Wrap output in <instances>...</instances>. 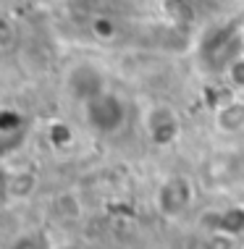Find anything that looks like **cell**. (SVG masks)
<instances>
[{
	"instance_id": "6da1fadb",
	"label": "cell",
	"mask_w": 244,
	"mask_h": 249,
	"mask_svg": "<svg viewBox=\"0 0 244 249\" xmlns=\"http://www.w3.org/2000/svg\"><path fill=\"white\" fill-rule=\"evenodd\" d=\"M84 121L92 131L97 134H116L124 129L126 124V103L121 100L116 92H103V95L92 97L90 103H84Z\"/></svg>"
},
{
	"instance_id": "7a4b0ae2",
	"label": "cell",
	"mask_w": 244,
	"mask_h": 249,
	"mask_svg": "<svg viewBox=\"0 0 244 249\" xmlns=\"http://www.w3.org/2000/svg\"><path fill=\"white\" fill-rule=\"evenodd\" d=\"M142 131H145L147 142L155 147H168L176 142L181 131V118L168 103H152L142 113Z\"/></svg>"
},
{
	"instance_id": "3957f363",
	"label": "cell",
	"mask_w": 244,
	"mask_h": 249,
	"mask_svg": "<svg viewBox=\"0 0 244 249\" xmlns=\"http://www.w3.org/2000/svg\"><path fill=\"white\" fill-rule=\"evenodd\" d=\"M66 92L79 100L81 105L90 103L92 97L103 95V92H108V76L105 71L100 69L97 63H92V60H79V63H74L69 71H66Z\"/></svg>"
},
{
	"instance_id": "277c9868",
	"label": "cell",
	"mask_w": 244,
	"mask_h": 249,
	"mask_svg": "<svg viewBox=\"0 0 244 249\" xmlns=\"http://www.w3.org/2000/svg\"><path fill=\"white\" fill-rule=\"evenodd\" d=\"M192 202H194V184H192V178L181 176V173L168 176L158 186V192H155V207L166 218L184 215L192 207Z\"/></svg>"
},
{
	"instance_id": "5b68a950",
	"label": "cell",
	"mask_w": 244,
	"mask_h": 249,
	"mask_svg": "<svg viewBox=\"0 0 244 249\" xmlns=\"http://www.w3.org/2000/svg\"><path fill=\"white\" fill-rule=\"evenodd\" d=\"M215 129L221 134H239L244 131V95H231L213 110Z\"/></svg>"
},
{
	"instance_id": "8992f818",
	"label": "cell",
	"mask_w": 244,
	"mask_h": 249,
	"mask_svg": "<svg viewBox=\"0 0 244 249\" xmlns=\"http://www.w3.org/2000/svg\"><path fill=\"white\" fill-rule=\"evenodd\" d=\"M37 192V173L29 171V168H19V171H5L3 178V194L8 202H21L29 199L32 194Z\"/></svg>"
},
{
	"instance_id": "52a82bcc",
	"label": "cell",
	"mask_w": 244,
	"mask_h": 249,
	"mask_svg": "<svg viewBox=\"0 0 244 249\" xmlns=\"http://www.w3.org/2000/svg\"><path fill=\"white\" fill-rule=\"evenodd\" d=\"M210 231H221L228 236H239L244 233V207H228L215 215V226Z\"/></svg>"
},
{
	"instance_id": "ba28073f",
	"label": "cell",
	"mask_w": 244,
	"mask_h": 249,
	"mask_svg": "<svg viewBox=\"0 0 244 249\" xmlns=\"http://www.w3.org/2000/svg\"><path fill=\"white\" fill-rule=\"evenodd\" d=\"M223 76H226V87L234 92V95H244V53L226 66Z\"/></svg>"
},
{
	"instance_id": "9c48e42d",
	"label": "cell",
	"mask_w": 244,
	"mask_h": 249,
	"mask_svg": "<svg viewBox=\"0 0 244 249\" xmlns=\"http://www.w3.org/2000/svg\"><path fill=\"white\" fill-rule=\"evenodd\" d=\"M53 210H56L58 218H79L81 215V202H79L76 194L63 192V194L56 197V202H53Z\"/></svg>"
},
{
	"instance_id": "30bf717a",
	"label": "cell",
	"mask_w": 244,
	"mask_h": 249,
	"mask_svg": "<svg viewBox=\"0 0 244 249\" xmlns=\"http://www.w3.org/2000/svg\"><path fill=\"white\" fill-rule=\"evenodd\" d=\"M50 139H53V144H56V147L69 144L71 139H74V134H71V129H69V124H60V121H56V124L50 126Z\"/></svg>"
},
{
	"instance_id": "8fae6325",
	"label": "cell",
	"mask_w": 244,
	"mask_h": 249,
	"mask_svg": "<svg viewBox=\"0 0 244 249\" xmlns=\"http://www.w3.org/2000/svg\"><path fill=\"white\" fill-rule=\"evenodd\" d=\"M11 249H45V239L37 236V233H26V236H21Z\"/></svg>"
},
{
	"instance_id": "7c38bea8",
	"label": "cell",
	"mask_w": 244,
	"mask_h": 249,
	"mask_svg": "<svg viewBox=\"0 0 244 249\" xmlns=\"http://www.w3.org/2000/svg\"><path fill=\"white\" fill-rule=\"evenodd\" d=\"M242 249H244V241H242Z\"/></svg>"
},
{
	"instance_id": "4fadbf2b",
	"label": "cell",
	"mask_w": 244,
	"mask_h": 249,
	"mask_svg": "<svg viewBox=\"0 0 244 249\" xmlns=\"http://www.w3.org/2000/svg\"><path fill=\"white\" fill-rule=\"evenodd\" d=\"M236 249H242V247H236Z\"/></svg>"
},
{
	"instance_id": "5bb4252c",
	"label": "cell",
	"mask_w": 244,
	"mask_h": 249,
	"mask_svg": "<svg viewBox=\"0 0 244 249\" xmlns=\"http://www.w3.org/2000/svg\"><path fill=\"white\" fill-rule=\"evenodd\" d=\"M242 29H244V26H242Z\"/></svg>"
}]
</instances>
